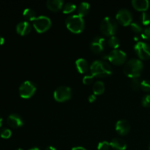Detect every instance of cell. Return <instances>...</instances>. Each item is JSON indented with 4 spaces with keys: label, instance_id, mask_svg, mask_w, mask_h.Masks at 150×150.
<instances>
[{
    "label": "cell",
    "instance_id": "cell-36",
    "mask_svg": "<svg viewBox=\"0 0 150 150\" xmlns=\"http://www.w3.org/2000/svg\"><path fill=\"white\" fill-rule=\"evenodd\" d=\"M45 150H57V149H56L54 147V146H48V147H47L46 149H45Z\"/></svg>",
    "mask_w": 150,
    "mask_h": 150
},
{
    "label": "cell",
    "instance_id": "cell-33",
    "mask_svg": "<svg viewBox=\"0 0 150 150\" xmlns=\"http://www.w3.org/2000/svg\"><path fill=\"white\" fill-rule=\"evenodd\" d=\"M95 100H96V96H95V95L92 94V95H89V102L92 103V102H94Z\"/></svg>",
    "mask_w": 150,
    "mask_h": 150
},
{
    "label": "cell",
    "instance_id": "cell-5",
    "mask_svg": "<svg viewBox=\"0 0 150 150\" xmlns=\"http://www.w3.org/2000/svg\"><path fill=\"white\" fill-rule=\"evenodd\" d=\"M104 59H108L111 63L117 65H120L125 62L127 55L124 51L119 49H114L111 51L108 55L105 56Z\"/></svg>",
    "mask_w": 150,
    "mask_h": 150
},
{
    "label": "cell",
    "instance_id": "cell-26",
    "mask_svg": "<svg viewBox=\"0 0 150 150\" xmlns=\"http://www.w3.org/2000/svg\"><path fill=\"white\" fill-rule=\"evenodd\" d=\"M141 82L142 81H140L138 78L132 79L131 83H130V86H131L132 89L134 91H138L139 89H141Z\"/></svg>",
    "mask_w": 150,
    "mask_h": 150
},
{
    "label": "cell",
    "instance_id": "cell-34",
    "mask_svg": "<svg viewBox=\"0 0 150 150\" xmlns=\"http://www.w3.org/2000/svg\"><path fill=\"white\" fill-rule=\"evenodd\" d=\"M72 150H86L85 148L82 147V146H76V147H74L72 149Z\"/></svg>",
    "mask_w": 150,
    "mask_h": 150
},
{
    "label": "cell",
    "instance_id": "cell-18",
    "mask_svg": "<svg viewBox=\"0 0 150 150\" xmlns=\"http://www.w3.org/2000/svg\"><path fill=\"white\" fill-rule=\"evenodd\" d=\"M76 67L77 68L78 71L80 73H87L89 70V65L88 62L85 59L81 58L76 61Z\"/></svg>",
    "mask_w": 150,
    "mask_h": 150
},
{
    "label": "cell",
    "instance_id": "cell-17",
    "mask_svg": "<svg viewBox=\"0 0 150 150\" xmlns=\"http://www.w3.org/2000/svg\"><path fill=\"white\" fill-rule=\"evenodd\" d=\"M111 146L117 150H125L127 147V144L123 139L120 138H115L110 142Z\"/></svg>",
    "mask_w": 150,
    "mask_h": 150
},
{
    "label": "cell",
    "instance_id": "cell-4",
    "mask_svg": "<svg viewBox=\"0 0 150 150\" xmlns=\"http://www.w3.org/2000/svg\"><path fill=\"white\" fill-rule=\"evenodd\" d=\"M117 24L115 19L111 17L104 18L100 23V31L103 35L107 36H114L117 32Z\"/></svg>",
    "mask_w": 150,
    "mask_h": 150
},
{
    "label": "cell",
    "instance_id": "cell-32",
    "mask_svg": "<svg viewBox=\"0 0 150 150\" xmlns=\"http://www.w3.org/2000/svg\"><path fill=\"white\" fill-rule=\"evenodd\" d=\"M93 79H94V76H92V75H86V76H85L84 77H83V82L84 84L89 85L92 83Z\"/></svg>",
    "mask_w": 150,
    "mask_h": 150
},
{
    "label": "cell",
    "instance_id": "cell-35",
    "mask_svg": "<svg viewBox=\"0 0 150 150\" xmlns=\"http://www.w3.org/2000/svg\"><path fill=\"white\" fill-rule=\"evenodd\" d=\"M4 39L2 38V37L0 36V45H3V44H4Z\"/></svg>",
    "mask_w": 150,
    "mask_h": 150
},
{
    "label": "cell",
    "instance_id": "cell-6",
    "mask_svg": "<svg viewBox=\"0 0 150 150\" xmlns=\"http://www.w3.org/2000/svg\"><path fill=\"white\" fill-rule=\"evenodd\" d=\"M32 24L37 32L39 33H42L51 27V21L49 18H48L47 16H41L37 17L32 21Z\"/></svg>",
    "mask_w": 150,
    "mask_h": 150
},
{
    "label": "cell",
    "instance_id": "cell-30",
    "mask_svg": "<svg viewBox=\"0 0 150 150\" xmlns=\"http://www.w3.org/2000/svg\"><path fill=\"white\" fill-rule=\"evenodd\" d=\"M141 37L144 40H150V26L146 27L145 29H143Z\"/></svg>",
    "mask_w": 150,
    "mask_h": 150
},
{
    "label": "cell",
    "instance_id": "cell-22",
    "mask_svg": "<svg viewBox=\"0 0 150 150\" xmlns=\"http://www.w3.org/2000/svg\"><path fill=\"white\" fill-rule=\"evenodd\" d=\"M76 9V4H74L73 3L68 2L66 3L65 4H64V6L62 7V12L63 13H65V14H67V13H70L74 11Z\"/></svg>",
    "mask_w": 150,
    "mask_h": 150
},
{
    "label": "cell",
    "instance_id": "cell-39",
    "mask_svg": "<svg viewBox=\"0 0 150 150\" xmlns=\"http://www.w3.org/2000/svg\"><path fill=\"white\" fill-rule=\"evenodd\" d=\"M16 150H23V149H20V148H19V149H17Z\"/></svg>",
    "mask_w": 150,
    "mask_h": 150
},
{
    "label": "cell",
    "instance_id": "cell-38",
    "mask_svg": "<svg viewBox=\"0 0 150 150\" xmlns=\"http://www.w3.org/2000/svg\"><path fill=\"white\" fill-rule=\"evenodd\" d=\"M29 150H40L39 149H38V147H34V148H32V149H29Z\"/></svg>",
    "mask_w": 150,
    "mask_h": 150
},
{
    "label": "cell",
    "instance_id": "cell-1",
    "mask_svg": "<svg viewBox=\"0 0 150 150\" xmlns=\"http://www.w3.org/2000/svg\"><path fill=\"white\" fill-rule=\"evenodd\" d=\"M143 63L138 59H131L125 63L124 66V73L127 77L131 79L139 78L143 70Z\"/></svg>",
    "mask_w": 150,
    "mask_h": 150
},
{
    "label": "cell",
    "instance_id": "cell-31",
    "mask_svg": "<svg viewBox=\"0 0 150 150\" xmlns=\"http://www.w3.org/2000/svg\"><path fill=\"white\" fill-rule=\"evenodd\" d=\"M142 103L143 106L150 107V95H146L142 98Z\"/></svg>",
    "mask_w": 150,
    "mask_h": 150
},
{
    "label": "cell",
    "instance_id": "cell-37",
    "mask_svg": "<svg viewBox=\"0 0 150 150\" xmlns=\"http://www.w3.org/2000/svg\"><path fill=\"white\" fill-rule=\"evenodd\" d=\"M1 125H2V118L0 117V127H1Z\"/></svg>",
    "mask_w": 150,
    "mask_h": 150
},
{
    "label": "cell",
    "instance_id": "cell-19",
    "mask_svg": "<svg viewBox=\"0 0 150 150\" xmlns=\"http://www.w3.org/2000/svg\"><path fill=\"white\" fill-rule=\"evenodd\" d=\"M89 4L87 2H82L81 3L80 5L78 7V15L81 17L83 18V16H85L86 15H87V13L89 11Z\"/></svg>",
    "mask_w": 150,
    "mask_h": 150
},
{
    "label": "cell",
    "instance_id": "cell-28",
    "mask_svg": "<svg viewBox=\"0 0 150 150\" xmlns=\"http://www.w3.org/2000/svg\"><path fill=\"white\" fill-rule=\"evenodd\" d=\"M110 146H111V144H110L109 142H106V141H104V142H100L98 144V150H108Z\"/></svg>",
    "mask_w": 150,
    "mask_h": 150
},
{
    "label": "cell",
    "instance_id": "cell-10",
    "mask_svg": "<svg viewBox=\"0 0 150 150\" xmlns=\"http://www.w3.org/2000/svg\"><path fill=\"white\" fill-rule=\"evenodd\" d=\"M116 19L122 26H128L132 23V15L127 9H121L117 12Z\"/></svg>",
    "mask_w": 150,
    "mask_h": 150
},
{
    "label": "cell",
    "instance_id": "cell-29",
    "mask_svg": "<svg viewBox=\"0 0 150 150\" xmlns=\"http://www.w3.org/2000/svg\"><path fill=\"white\" fill-rule=\"evenodd\" d=\"M12 132L10 129L4 128L0 132V136L3 139H9L11 136Z\"/></svg>",
    "mask_w": 150,
    "mask_h": 150
},
{
    "label": "cell",
    "instance_id": "cell-13",
    "mask_svg": "<svg viewBox=\"0 0 150 150\" xmlns=\"http://www.w3.org/2000/svg\"><path fill=\"white\" fill-rule=\"evenodd\" d=\"M7 123L13 128H18L23 125L21 117L17 114H12L7 118Z\"/></svg>",
    "mask_w": 150,
    "mask_h": 150
},
{
    "label": "cell",
    "instance_id": "cell-40",
    "mask_svg": "<svg viewBox=\"0 0 150 150\" xmlns=\"http://www.w3.org/2000/svg\"><path fill=\"white\" fill-rule=\"evenodd\" d=\"M149 150H150V144H149Z\"/></svg>",
    "mask_w": 150,
    "mask_h": 150
},
{
    "label": "cell",
    "instance_id": "cell-14",
    "mask_svg": "<svg viewBox=\"0 0 150 150\" xmlns=\"http://www.w3.org/2000/svg\"><path fill=\"white\" fill-rule=\"evenodd\" d=\"M31 30H32V26H31L30 23L27 21L20 22L19 23H18L17 26H16V32L21 36L28 35L31 32Z\"/></svg>",
    "mask_w": 150,
    "mask_h": 150
},
{
    "label": "cell",
    "instance_id": "cell-9",
    "mask_svg": "<svg viewBox=\"0 0 150 150\" xmlns=\"http://www.w3.org/2000/svg\"><path fill=\"white\" fill-rule=\"evenodd\" d=\"M134 49L138 57L142 59H149L150 58V45L146 42H137Z\"/></svg>",
    "mask_w": 150,
    "mask_h": 150
},
{
    "label": "cell",
    "instance_id": "cell-24",
    "mask_svg": "<svg viewBox=\"0 0 150 150\" xmlns=\"http://www.w3.org/2000/svg\"><path fill=\"white\" fill-rule=\"evenodd\" d=\"M140 20L142 24L147 26V25H149L150 23V16L147 13H146V12H143L141 14Z\"/></svg>",
    "mask_w": 150,
    "mask_h": 150
},
{
    "label": "cell",
    "instance_id": "cell-21",
    "mask_svg": "<svg viewBox=\"0 0 150 150\" xmlns=\"http://www.w3.org/2000/svg\"><path fill=\"white\" fill-rule=\"evenodd\" d=\"M23 16L25 18V19L28 21H33L37 18L35 11L31 8L25 9L23 13Z\"/></svg>",
    "mask_w": 150,
    "mask_h": 150
},
{
    "label": "cell",
    "instance_id": "cell-25",
    "mask_svg": "<svg viewBox=\"0 0 150 150\" xmlns=\"http://www.w3.org/2000/svg\"><path fill=\"white\" fill-rule=\"evenodd\" d=\"M130 28L136 33H142V31H143L142 26H141L140 23H137V22H132L130 23Z\"/></svg>",
    "mask_w": 150,
    "mask_h": 150
},
{
    "label": "cell",
    "instance_id": "cell-12",
    "mask_svg": "<svg viewBox=\"0 0 150 150\" xmlns=\"http://www.w3.org/2000/svg\"><path fill=\"white\" fill-rule=\"evenodd\" d=\"M130 130V123L125 120H120L116 124V130L122 136L127 134Z\"/></svg>",
    "mask_w": 150,
    "mask_h": 150
},
{
    "label": "cell",
    "instance_id": "cell-27",
    "mask_svg": "<svg viewBox=\"0 0 150 150\" xmlns=\"http://www.w3.org/2000/svg\"><path fill=\"white\" fill-rule=\"evenodd\" d=\"M141 89L146 92H150V81L148 80H144L141 82Z\"/></svg>",
    "mask_w": 150,
    "mask_h": 150
},
{
    "label": "cell",
    "instance_id": "cell-8",
    "mask_svg": "<svg viewBox=\"0 0 150 150\" xmlns=\"http://www.w3.org/2000/svg\"><path fill=\"white\" fill-rule=\"evenodd\" d=\"M71 89L68 86H61L54 92V98L58 102H64L71 98Z\"/></svg>",
    "mask_w": 150,
    "mask_h": 150
},
{
    "label": "cell",
    "instance_id": "cell-7",
    "mask_svg": "<svg viewBox=\"0 0 150 150\" xmlns=\"http://www.w3.org/2000/svg\"><path fill=\"white\" fill-rule=\"evenodd\" d=\"M36 91V86L34 83L29 81H26L21 83V85L19 87V94L22 98H30L32 95L35 94Z\"/></svg>",
    "mask_w": 150,
    "mask_h": 150
},
{
    "label": "cell",
    "instance_id": "cell-20",
    "mask_svg": "<svg viewBox=\"0 0 150 150\" xmlns=\"http://www.w3.org/2000/svg\"><path fill=\"white\" fill-rule=\"evenodd\" d=\"M105 91V85L103 81H96L93 85L94 95H101Z\"/></svg>",
    "mask_w": 150,
    "mask_h": 150
},
{
    "label": "cell",
    "instance_id": "cell-23",
    "mask_svg": "<svg viewBox=\"0 0 150 150\" xmlns=\"http://www.w3.org/2000/svg\"><path fill=\"white\" fill-rule=\"evenodd\" d=\"M108 44L111 47H112L114 49H117V48L120 45V40H119L118 38L115 36H111V38L108 39Z\"/></svg>",
    "mask_w": 150,
    "mask_h": 150
},
{
    "label": "cell",
    "instance_id": "cell-15",
    "mask_svg": "<svg viewBox=\"0 0 150 150\" xmlns=\"http://www.w3.org/2000/svg\"><path fill=\"white\" fill-rule=\"evenodd\" d=\"M132 5L136 10L144 12L149 8V2L147 0H133Z\"/></svg>",
    "mask_w": 150,
    "mask_h": 150
},
{
    "label": "cell",
    "instance_id": "cell-2",
    "mask_svg": "<svg viewBox=\"0 0 150 150\" xmlns=\"http://www.w3.org/2000/svg\"><path fill=\"white\" fill-rule=\"evenodd\" d=\"M91 75L95 77H103L109 76L112 73L111 67L107 62L96 60L90 66Z\"/></svg>",
    "mask_w": 150,
    "mask_h": 150
},
{
    "label": "cell",
    "instance_id": "cell-11",
    "mask_svg": "<svg viewBox=\"0 0 150 150\" xmlns=\"http://www.w3.org/2000/svg\"><path fill=\"white\" fill-rule=\"evenodd\" d=\"M105 45V41L103 38L100 36L95 37L90 44V49L92 52L95 54H99L103 51L104 46Z\"/></svg>",
    "mask_w": 150,
    "mask_h": 150
},
{
    "label": "cell",
    "instance_id": "cell-3",
    "mask_svg": "<svg viewBox=\"0 0 150 150\" xmlns=\"http://www.w3.org/2000/svg\"><path fill=\"white\" fill-rule=\"evenodd\" d=\"M67 29L73 33H81L84 29V21L79 15H73L67 17L65 20Z\"/></svg>",
    "mask_w": 150,
    "mask_h": 150
},
{
    "label": "cell",
    "instance_id": "cell-16",
    "mask_svg": "<svg viewBox=\"0 0 150 150\" xmlns=\"http://www.w3.org/2000/svg\"><path fill=\"white\" fill-rule=\"evenodd\" d=\"M46 6L50 10L53 12H57L62 9V0H48L46 2Z\"/></svg>",
    "mask_w": 150,
    "mask_h": 150
}]
</instances>
